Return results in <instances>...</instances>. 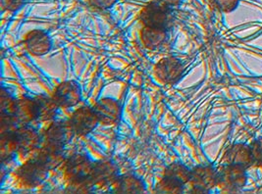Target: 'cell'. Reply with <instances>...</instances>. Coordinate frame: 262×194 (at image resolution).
Returning <instances> with one entry per match:
<instances>
[{
	"label": "cell",
	"mask_w": 262,
	"mask_h": 194,
	"mask_svg": "<svg viewBox=\"0 0 262 194\" xmlns=\"http://www.w3.org/2000/svg\"><path fill=\"white\" fill-rule=\"evenodd\" d=\"M190 179L191 171L180 163H174L167 168L156 190L162 193H178L183 190V186L190 182Z\"/></svg>",
	"instance_id": "cell-1"
},
{
	"label": "cell",
	"mask_w": 262,
	"mask_h": 194,
	"mask_svg": "<svg viewBox=\"0 0 262 194\" xmlns=\"http://www.w3.org/2000/svg\"><path fill=\"white\" fill-rule=\"evenodd\" d=\"M95 163L83 154H75L66 163V174L72 182L84 183L92 182Z\"/></svg>",
	"instance_id": "cell-2"
},
{
	"label": "cell",
	"mask_w": 262,
	"mask_h": 194,
	"mask_svg": "<svg viewBox=\"0 0 262 194\" xmlns=\"http://www.w3.org/2000/svg\"><path fill=\"white\" fill-rule=\"evenodd\" d=\"M217 185L227 191H237L243 188L247 182L245 169L235 165L226 164L217 171Z\"/></svg>",
	"instance_id": "cell-3"
},
{
	"label": "cell",
	"mask_w": 262,
	"mask_h": 194,
	"mask_svg": "<svg viewBox=\"0 0 262 194\" xmlns=\"http://www.w3.org/2000/svg\"><path fill=\"white\" fill-rule=\"evenodd\" d=\"M48 169L37 159L31 160L20 167L17 176L23 184L29 187H36L45 182Z\"/></svg>",
	"instance_id": "cell-4"
},
{
	"label": "cell",
	"mask_w": 262,
	"mask_h": 194,
	"mask_svg": "<svg viewBox=\"0 0 262 194\" xmlns=\"http://www.w3.org/2000/svg\"><path fill=\"white\" fill-rule=\"evenodd\" d=\"M142 20L146 27L166 30L171 23V15L165 5L152 3L144 8L142 12Z\"/></svg>",
	"instance_id": "cell-5"
},
{
	"label": "cell",
	"mask_w": 262,
	"mask_h": 194,
	"mask_svg": "<svg viewBox=\"0 0 262 194\" xmlns=\"http://www.w3.org/2000/svg\"><path fill=\"white\" fill-rule=\"evenodd\" d=\"M155 71L161 82L168 85H174L183 76L184 68L178 59L174 57H166L157 63Z\"/></svg>",
	"instance_id": "cell-6"
},
{
	"label": "cell",
	"mask_w": 262,
	"mask_h": 194,
	"mask_svg": "<svg viewBox=\"0 0 262 194\" xmlns=\"http://www.w3.org/2000/svg\"><path fill=\"white\" fill-rule=\"evenodd\" d=\"M80 86L73 81H67L60 84L54 91L53 99L60 107L70 108L76 106L81 101Z\"/></svg>",
	"instance_id": "cell-7"
},
{
	"label": "cell",
	"mask_w": 262,
	"mask_h": 194,
	"mask_svg": "<svg viewBox=\"0 0 262 194\" xmlns=\"http://www.w3.org/2000/svg\"><path fill=\"white\" fill-rule=\"evenodd\" d=\"M190 182L196 192H205L217 185V171L211 167H196L191 171Z\"/></svg>",
	"instance_id": "cell-8"
},
{
	"label": "cell",
	"mask_w": 262,
	"mask_h": 194,
	"mask_svg": "<svg viewBox=\"0 0 262 194\" xmlns=\"http://www.w3.org/2000/svg\"><path fill=\"white\" fill-rule=\"evenodd\" d=\"M70 122L76 134L84 135L90 134L99 121L94 109L82 107L73 113Z\"/></svg>",
	"instance_id": "cell-9"
},
{
	"label": "cell",
	"mask_w": 262,
	"mask_h": 194,
	"mask_svg": "<svg viewBox=\"0 0 262 194\" xmlns=\"http://www.w3.org/2000/svg\"><path fill=\"white\" fill-rule=\"evenodd\" d=\"M98 121L104 125H114L121 117V106L112 98H103L99 100L93 108Z\"/></svg>",
	"instance_id": "cell-10"
},
{
	"label": "cell",
	"mask_w": 262,
	"mask_h": 194,
	"mask_svg": "<svg viewBox=\"0 0 262 194\" xmlns=\"http://www.w3.org/2000/svg\"><path fill=\"white\" fill-rule=\"evenodd\" d=\"M75 134L71 122H56L48 128L47 138L49 142L63 146L71 141Z\"/></svg>",
	"instance_id": "cell-11"
},
{
	"label": "cell",
	"mask_w": 262,
	"mask_h": 194,
	"mask_svg": "<svg viewBox=\"0 0 262 194\" xmlns=\"http://www.w3.org/2000/svg\"><path fill=\"white\" fill-rule=\"evenodd\" d=\"M27 49L34 55L41 56L49 52L52 43L48 34L40 30H35L30 32L25 40Z\"/></svg>",
	"instance_id": "cell-12"
},
{
	"label": "cell",
	"mask_w": 262,
	"mask_h": 194,
	"mask_svg": "<svg viewBox=\"0 0 262 194\" xmlns=\"http://www.w3.org/2000/svg\"><path fill=\"white\" fill-rule=\"evenodd\" d=\"M18 152L28 154L39 146V135L35 130L29 127H22L14 134Z\"/></svg>",
	"instance_id": "cell-13"
},
{
	"label": "cell",
	"mask_w": 262,
	"mask_h": 194,
	"mask_svg": "<svg viewBox=\"0 0 262 194\" xmlns=\"http://www.w3.org/2000/svg\"><path fill=\"white\" fill-rule=\"evenodd\" d=\"M224 161L229 165H235L248 169L253 164L250 147L244 144H236L232 146L225 154Z\"/></svg>",
	"instance_id": "cell-14"
},
{
	"label": "cell",
	"mask_w": 262,
	"mask_h": 194,
	"mask_svg": "<svg viewBox=\"0 0 262 194\" xmlns=\"http://www.w3.org/2000/svg\"><path fill=\"white\" fill-rule=\"evenodd\" d=\"M36 159L40 163H42L48 170L55 169L61 165L64 160L62 146L48 141V144H46L40 149Z\"/></svg>",
	"instance_id": "cell-15"
},
{
	"label": "cell",
	"mask_w": 262,
	"mask_h": 194,
	"mask_svg": "<svg viewBox=\"0 0 262 194\" xmlns=\"http://www.w3.org/2000/svg\"><path fill=\"white\" fill-rule=\"evenodd\" d=\"M13 116L19 124H29L37 119L36 100L25 97L16 102Z\"/></svg>",
	"instance_id": "cell-16"
},
{
	"label": "cell",
	"mask_w": 262,
	"mask_h": 194,
	"mask_svg": "<svg viewBox=\"0 0 262 194\" xmlns=\"http://www.w3.org/2000/svg\"><path fill=\"white\" fill-rule=\"evenodd\" d=\"M113 191L121 193H141L144 191L143 181L135 176H123L112 182Z\"/></svg>",
	"instance_id": "cell-17"
},
{
	"label": "cell",
	"mask_w": 262,
	"mask_h": 194,
	"mask_svg": "<svg viewBox=\"0 0 262 194\" xmlns=\"http://www.w3.org/2000/svg\"><path fill=\"white\" fill-rule=\"evenodd\" d=\"M116 179L117 170L112 163L108 161H102L95 164V170L93 174L92 182L99 184H106L109 182L112 183Z\"/></svg>",
	"instance_id": "cell-18"
},
{
	"label": "cell",
	"mask_w": 262,
	"mask_h": 194,
	"mask_svg": "<svg viewBox=\"0 0 262 194\" xmlns=\"http://www.w3.org/2000/svg\"><path fill=\"white\" fill-rule=\"evenodd\" d=\"M35 100H36L38 120L49 121L55 117L59 106L53 98L40 95L36 97Z\"/></svg>",
	"instance_id": "cell-19"
},
{
	"label": "cell",
	"mask_w": 262,
	"mask_h": 194,
	"mask_svg": "<svg viewBox=\"0 0 262 194\" xmlns=\"http://www.w3.org/2000/svg\"><path fill=\"white\" fill-rule=\"evenodd\" d=\"M166 39V32L162 29L145 27L142 31V40L145 47L156 49L160 47Z\"/></svg>",
	"instance_id": "cell-20"
},
{
	"label": "cell",
	"mask_w": 262,
	"mask_h": 194,
	"mask_svg": "<svg viewBox=\"0 0 262 194\" xmlns=\"http://www.w3.org/2000/svg\"><path fill=\"white\" fill-rule=\"evenodd\" d=\"M18 152L17 144L15 141L14 134L12 135H4L1 136V161L2 163L6 161H10L15 153Z\"/></svg>",
	"instance_id": "cell-21"
},
{
	"label": "cell",
	"mask_w": 262,
	"mask_h": 194,
	"mask_svg": "<svg viewBox=\"0 0 262 194\" xmlns=\"http://www.w3.org/2000/svg\"><path fill=\"white\" fill-rule=\"evenodd\" d=\"M16 102L17 101L5 88H1V92H0L1 115H13Z\"/></svg>",
	"instance_id": "cell-22"
},
{
	"label": "cell",
	"mask_w": 262,
	"mask_h": 194,
	"mask_svg": "<svg viewBox=\"0 0 262 194\" xmlns=\"http://www.w3.org/2000/svg\"><path fill=\"white\" fill-rule=\"evenodd\" d=\"M19 122L13 115H1V136L4 135H12L17 132L19 129L18 127Z\"/></svg>",
	"instance_id": "cell-23"
},
{
	"label": "cell",
	"mask_w": 262,
	"mask_h": 194,
	"mask_svg": "<svg viewBox=\"0 0 262 194\" xmlns=\"http://www.w3.org/2000/svg\"><path fill=\"white\" fill-rule=\"evenodd\" d=\"M253 163L256 166H262V138L255 140L250 147Z\"/></svg>",
	"instance_id": "cell-24"
},
{
	"label": "cell",
	"mask_w": 262,
	"mask_h": 194,
	"mask_svg": "<svg viewBox=\"0 0 262 194\" xmlns=\"http://www.w3.org/2000/svg\"><path fill=\"white\" fill-rule=\"evenodd\" d=\"M215 6L223 11V12H231L238 6V0H213Z\"/></svg>",
	"instance_id": "cell-25"
},
{
	"label": "cell",
	"mask_w": 262,
	"mask_h": 194,
	"mask_svg": "<svg viewBox=\"0 0 262 194\" xmlns=\"http://www.w3.org/2000/svg\"><path fill=\"white\" fill-rule=\"evenodd\" d=\"M23 2L24 0H1L3 8L9 11H15L19 9L22 6Z\"/></svg>",
	"instance_id": "cell-26"
},
{
	"label": "cell",
	"mask_w": 262,
	"mask_h": 194,
	"mask_svg": "<svg viewBox=\"0 0 262 194\" xmlns=\"http://www.w3.org/2000/svg\"><path fill=\"white\" fill-rule=\"evenodd\" d=\"M116 0H91V3L97 8L105 9L111 7Z\"/></svg>",
	"instance_id": "cell-27"
},
{
	"label": "cell",
	"mask_w": 262,
	"mask_h": 194,
	"mask_svg": "<svg viewBox=\"0 0 262 194\" xmlns=\"http://www.w3.org/2000/svg\"><path fill=\"white\" fill-rule=\"evenodd\" d=\"M159 1L161 2V4L168 7V6H174V5L179 4L182 0H159Z\"/></svg>",
	"instance_id": "cell-28"
}]
</instances>
